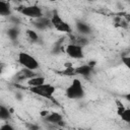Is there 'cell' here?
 <instances>
[{"instance_id":"17","label":"cell","mask_w":130,"mask_h":130,"mask_svg":"<svg viewBox=\"0 0 130 130\" xmlns=\"http://www.w3.org/2000/svg\"><path fill=\"white\" fill-rule=\"evenodd\" d=\"M121 119L127 123H130V109H124V111L119 115Z\"/></svg>"},{"instance_id":"20","label":"cell","mask_w":130,"mask_h":130,"mask_svg":"<svg viewBox=\"0 0 130 130\" xmlns=\"http://www.w3.org/2000/svg\"><path fill=\"white\" fill-rule=\"evenodd\" d=\"M32 24L35 25V27H36V28H38V29H41V30H44V29H46V28H47L45 25H43V24H42L40 21H38L37 19H35V20L32 21Z\"/></svg>"},{"instance_id":"18","label":"cell","mask_w":130,"mask_h":130,"mask_svg":"<svg viewBox=\"0 0 130 130\" xmlns=\"http://www.w3.org/2000/svg\"><path fill=\"white\" fill-rule=\"evenodd\" d=\"M26 35H27V37L29 38V40L32 41V42H37L38 39H39L38 34H37L35 30H32V29H27V30H26Z\"/></svg>"},{"instance_id":"24","label":"cell","mask_w":130,"mask_h":130,"mask_svg":"<svg viewBox=\"0 0 130 130\" xmlns=\"http://www.w3.org/2000/svg\"><path fill=\"white\" fill-rule=\"evenodd\" d=\"M28 128H29V129H34V130H38L40 127L37 126V125H28Z\"/></svg>"},{"instance_id":"29","label":"cell","mask_w":130,"mask_h":130,"mask_svg":"<svg viewBox=\"0 0 130 130\" xmlns=\"http://www.w3.org/2000/svg\"><path fill=\"white\" fill-rule=\"evenodd\" d=\"M86 1H93V0H86Z\"/></svg>"},{"instance_id":"27","label":"cell","mask_w":130,"mask_h":130,"mask_svg":"<svg viewBox=\"0 0 130 130\" xmlns=\"http://www.w3.org/2000/svg\"><path fill=\"white\" fill-rule=\"evenodd\" d=\"M128 17H129V19H130V13H129V14H128Z\"/></svg>"},{"instance_id":"11","label":"cell","mask_w":130,"mask_h":130,"mask_svg":"<svg viewBox=\"0 0 130 130\" xmlns=\"http://www.w3.org/2000/svg\"><path fill=\"white\" fill-rule=\"evenodd\" d=\"M45 81H46L45 77H43V76H37V75H36V76L29 78L28 80H26V83H27V85H28L29 87H32V86L41 85V84L45 83Z\"/></svg>"},{"instance_id":"14","label":"cell","mask_w":130,"mask_h":130,"mask_svg":"<svg viewBox=\"0 0 130 130\" xmlns=\"http://www.w3.org/2000/svg\"><path fill=\"white\" fill-rule=\"evenodd\" d=\"M7 36L9 37L10 40L15 41V40L18 39V36H19V29H18L17 27H15V26L8 28V29H7Z\"/></svg>"},{"instance_id":"8","label":"cell","mask_w":130,"mask_h":130,"mask_svg":"<svg viewBox=\"0 0 130 130\" xmlns=\"http://www.w3.org/2000/svg\"><path fill=\"white\" fill-rule=\"evenodd\" d=\"M36 75H37V73H35L34 70H30V69H27V68H23L20 71H18V73H16L15 78H16V80L22 81V80H28L29 78H31V77H34Z\"/></svg>"},{"instance_id":"3","label":"cell","mask_w":130,"mask_h":130,"mask_svg":"<svg viewBox=\"0 0 130 130\" xmlns=\"http://www.w3.org/2000/svg\"><path fill=\"white\" fill-rule=\"evenodd\" d=\"M18 63L23 68H27L30 70H36L40 66L37 59L34 56H31L30 54L25 53V52H20L18 54Z\"/></svg>"},{"instance_id":"30","label":"cell","mask_w":130,"mask_h":130,"mask_svg":"<svg viewBox=\"0 0 130 130\" xmlns=\"http://www.w3.org/2000/svg\"><path fill=\"white\" fill-rule=\"evenodd\" d=\"M50 1H56V0H50Z\"/></svg>"},{"instance_id":"15","label":"cell","mask_w":130,"mask_h":130,"mask_svg":"<svg viewBox=\"0 0 130 130\" xmlns=\"http://www.w3.org/2000/svg\"><path fill=\"white\" fill-rule=\"evenodd\" d=\"M72 40L74 41L73 44H77V45H79V46H81V47L87 45V43H88L87 39H86L83 35H81V36H79V37H73Z\"/></svg>"},{"instance_id":"2","label":"cell","mask_w":130,"mask_h":130,"mask_svg":"<svg viewBox=\"0 0 130 130\" xmlns=\"http://www.w3.org/2000/svg\"><path fill=\"white\" fill-rule=\"evenodd\" d=\"M34 94L39 95V96H43V98H47V99H52L56 88L55 86H53L50 83H43L41 85L38 86H32L29 89Z\"/></svg>"},{"instance_id":"23","label":"cell","mask_w":130,"mask_h":130,"mask_svg":"<svg viewBox=\"0 0 130 130\" xmlns=\"http://www.w3.org/2000/svg\"><path fill=\"white\" fill-rule=\"evenodd\" d=\"M49 115V112L48 111H42L41 112V116L44 118V117H46V116H48Z\"/></svg>"},{"instance_id":"28","label":"cell","mask_w":130,"mask_h":130,"mask_svg":"<svg viewBox=\"0 0 130 130\" xmlns=\"http://www.w3.org/2000/svg\"><path fill=\"white\" fill-rule=\"evenodd\" d=\"M126 1H127V2H130V0H126Z\"/></svg>"},{"instance_id":"1","label":"cell","mask_w":130,"mask_h":130,"mask_svg":"<svg viewBox=\"0 0 130 130\" xmlns=\"http://www.w3.org/2000/svg\"><path fill=\"white\" fill-rule=\"evenodd\" d=\"M66 96L70 100H79L84 96V88L79 79H73L70 85L66 88Z\"/></svg>"},{"instance_id":"16","label":"cell","mask_w":130,"mask_h":130,"mask_svg":"<svg viewBox=\"0 0 130 130\" xmlns=\"http://www.w3.org/2000/svg\"><path fill=\"white\" fill-rule=\"evenodd\" d=\"M60 73L67 76H72V75H76V70H75V67L69 66V67H65V69L63 71H60Z\"/></svg>"},{"instance_id":"13","label":"cell","mask_w":130,"mask_h":130,"mask_svg":"<svg viewBox=\"0 0 130 130\" xmlns=\"http://www.w3.org/2000/svg\"><path fill=\"white\" fill-rule=\"evenodd\" d=\"M10 118H11L10 111L6 107L1 106L0 107V119L2 121H8V120H10Z\"/></svg>"},{"instance_id":"10","label":"cell","mask_w":130,"mask_h":130,"mask_svg":"<svg viewBox=\"0 0 130 130\" xmlns=\"http://www.w3.org/2000/svg\"><path fill=\"white\" fill-rule=\"evenodd\" d=\"M76 29L80 35L83 36L89 35L91 32V28L89 27V25L83 21H76Z\"/></svg>"},{"instance_id":"26","label":"cell","mask_w":130,"mask_h":130,"mask_svg":"<svg viewBox=\"0 0 130 130\" xmlns=\"http://www.w3.org/2000/svg\"><path fill=\"white\" fill-rule=\"evenodd\" d=\"M125 99H126L128 102H130V92H129V93H127V94L125 95Z\"/></svg>"},{"instance_id":"4","label":"cell","mask_w":130,"mask_h":130,"mask_svg":"<svg viewBox=\"0 0 130 130\" xmlns=\"http://www.w3.org/2000/svg\"><path fill=\"white\" fill-rule=\"evenodd\" d=\"M18 11L23 14L24 16H27L32 19H37L41 16H43L42 8L38 5H27V6H21L18 8Z\"/></svg>"},{"instance_id":"22","label":"cell","mask_w":130,"mask_h":130,"mask_svg":"<svg viewBox=\"0 0 130 130\" xmlns=\"http://www.w3.org/2000/svg\"><path fill=\"white\" fill-rule=\"evenodd\" d=\"M9 19H10L11 22H13V24H19V22H20V19H19L18 17H16V16H12V15H10Z\"/></svg>"},{"instance_id":"21","label":"cell","mask_w":130,"mask_h":130,"mask_svg":"<svg viewBox=\"0 0 130 130\" xmlns=\"http://www.w3.org/2000/svg\"><path fill=\"white\" fill-rule=\"evenodd\" d=\"M0 129H1V130H14V127H13V126H11L10 124L6 123V124L2 125V126L0 127Z\"/></svg>"},{"instance_id":"7","label":"cell","mask_w":130,"mask_h":130,"mask_svg":"<svg viewBox=\"0 0 130 130\" xmlns=\"http://www.w3.org/2000/svg\"><path fill=\"white\" fill-rule=\"evenodd\" d=\"M45 122L51 123V124H56V125H63V117L60 113L57 112H53V113H49L48 116L43 118Z\"/></svg>"},{"instance_id":"9","label":"cell","mask_w":130,"mask_h":130,"mask_svg":"<svg viewBox=\"0 0 130 130\" xmlns=\"http://www.w3.org/2000/svg\"><path fill=\"white\" fill-rule=\"evenodd\" d=\"M75 70H76V75H81L85 78H88L93 70L92 67H90L88 64L86 65H80L78 67H75Z\"/></svg>"},{"instance_id":"25","label":"cell","mask_w":130,"mask_h":130,"mask_svg":"<svg viewBox=\"0 0 130 130\" xmlns=\"http://www.w3.org/2000/svg\"><path fill=\"white\" fill-rule=\"evenodd\" d=\"M88 65H89L90 67L94 68V66H95V61H89V62H88Z\"/></svg>"},{"instance_id":"12","label":"cell","mask_w":130,"mask_h":130,"mask_svg":"<svg viewBox=\"0 0 130 130\" xmlns=\"http://www.w3.org/2000/svg\"><path fill=\"white\" fill-rule=\"evenodd\" d=\"M0 15L1 16H10L11 15V8L9 3L5 2L4 0L0 1Z\"/></svg>"},{"instance_id":"6","label":"cell","mask_w":130,"mask_h":130,"mask_svg":"<svg viewBox=\"0 0 130 130\" xmlns=\"http://www.w3.org/2000/svg\"><path fill=\"white\" fill-rule=\"evenodd\" d=\"M83 47L77 45V44H69L66 46L65 52L66 54L73 58V59H82L84 57V53H83Z\"/></svg>"},{"instance_id":"5","label":"cell","mask_w":130,"mask_h":130,"mask_svg":"<svg viewBox=\"0 0 130 130\" xmlns=\"http://www.w3.org/2000/svg\"><path fill=\"white\" fill-rule=\"evenodd\" d=\"M51 21H52V26H54L58 31H62L65 34H71L70 25L66 21H64L58 13H54L52 15Z\"/></svg>"},{"instance_id":"19","label":"cell","mask_w":130,"mask_h":130,"mask_svg":"<svg viewBox=\"0 0 130 130\" xmlns=\"http://www.w3.org/2000/svg\"><path fill=\"white\" fill-rule=\"evenodd\" d=\"M121 60H122V63L130 70V56H123Z\"/></svg>"}]
</instances>
